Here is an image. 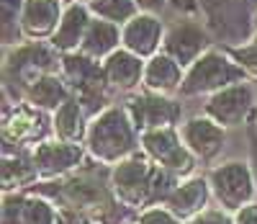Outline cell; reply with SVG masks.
<instances>
[{
	"label": "cell",
	"mask_w": 257,
	"mask_h": 224,
	"mask_svg": "<svg viewBox=\"0 0 257 224\" xmlns=\"http://www.w3.org/2000/svg\"><path fill=\"white\" fill-rule=\"evenodd\" d=\"M178 183H180L178 175L152 163L144 152H134L132 158L121 160L111 170V188L116 198L123 206L139 211L165 204V198Z\"/></svg>",
	"instance_id": "cell-1"
},
{
	"label": "cell",
	"mask_w": 257,
	"mask_h": 224,
	"mask_svg": "<svg viewBox=\"0 0 257 224\" xmlns=\"http://www.w3.org/2000/svg\"><path fill=\"white\" fill-rule=\"evenodd\" d=\"M52 186H54L52 191H39V193L52 196L59 209H72L90 216L95 224H121L123 211L128 209L116 198L111 188V175H108V183H105L98 181L95 173H77V175L59 178V183Z\"/></svg>",
	"instance_id": "cell-2"
},
{
	"label": "cell",
	"mask_w": 257,
	"mask_h": 224,
	"mask_svg": "<svg viewBox=\"0 0 257 224\" xmlns=\"http://www.w3.org/2000/svg\"><path fill=\"white\" fill-rule=\"evenodd\" d=\"M142 134L137 131L126 106H108L95 114L85 134V150L100 165H118L142 150Z\"/></svg>",
	"instance_id": "cell-3"
},
{
	"label": "cell",
	"mask_w": 257,
	"mask_h": 224,
	"mask_svg": "<svg viewBox=\"0 0 257 224\" xmlns=\"http://www.w3.org/2000/svg\"><path fill=\"white\" fill-rule=\"evenodd\" d=\"M62 54L49 41H21L8 47L3 59L6 93H13V103L24 101V93L44 75L59 72Z\"/></svg>",
	"instance_id": "cell-4"
},
{
	"label": "cell",
	"mask_w": 257,
	"mask_h": 224,
	"mask_svg": "<svg viewBox=\"0 0 257 224\" xmlns=\"http://www.w3.org/2000/svg\"><path fill=\"white\" fill-rule=\"evenodd\" d=\"M59 75L70 85L72 98L80 101V106L88 111L90 119L95 114H100L103 108L113 106L111 103V85L103 72V62L82 54V52H70V54H62Z\"/></svg>",
	"instance_id": "cell-5"
},
{
	"label": "cell",
	"mask_w": 257,
	"mask_h": 224,
	"mask_svg": "<svg viewBox=\"0 0 257 224\" xmlns=\"http://www.w3.org/2000/svg\"><path fill=\"white\" fill-rule=\"evenodd\" d=\"M244 80H249L247 72L234 62V57L226 49L211 47L203 57H198L185 70V78H183L178 96H183V98L213 96V93L224 91V88H229L234 83H244Z\"/></svg>",
	"instance_id": "cell-6"
},
{
	"label": "cell",
	"mask_w": 257,
	"mask_h": 224,
	"mask_svg": "<svg viewBox=\"0 0 257 224\" xmlns=\"http://www.w3.org/2000/svg\"><path fill=\"white\" fill-rule=\"evenodd\" d=\"M208 186L219 206L229 214H237L242 206L252 204L257 193V181L252 165L244 160H226L219 163L208 173Z\"/></svg>",
	"instance_id": "cell-7"
},
{
	"label": "cell",
	"mask_w": 257,
	"mask_h": 224,
	"mask_svg": "<svg viewBox=\"0 0 257 224\" xmlns=\"http://www.w3.org/2000/svg\"><path fill=\"white\" fill-rule=\"evenodd\" d=\"M139 144L149 160L157 163L165 170H170L178 178H188L198 163L196 155L185 147V142L180 137V126H162V129L144 131L139 137Z\"/></svg>",
	"instance_id": "cell-8"
},
{
	"label": "cell",
	"mask_w": 257,
	"mask_h": 224,
	"mask_svg": "<svg viewBox=\"0 0 257 224\" xmlns=\"http://www.w3.org/2000/svg\"><path fill=\"white\" fill-rule=\"evenodd\" d=\"M254 106H257L254 85L244 80V83H234L224 88V91L208 96L203 103V114L216 124H221L224 129H234V126H242L249 121V116L254 114Z\"/></svg>",
	"instance_id": "cell-9"
},
{
	"label": "cell",
	"mask_w": 257,
	"mask_h": 224,
	"mask_svg": "<svg viewBox=\"0 0 257 224\" xmlns=\"http://www.w3.org/2000/svg\"><path fill=\"white\" fill-rule=\"evenodd\" d=\"M52 131V116H47V111H39L29 103H13V108H6V119H3V139H6V150H11L13 144L29 147L34 150L39 142L49 139Z\"/></svg>",
	"instance_id": "cell-10"
},
{
	"label": "cell",
	"mask_w": 257,
	"mask_h": 224,
	"mask_svg": "<svg viewBox=\"0 0 257 224\" xmlns=\"http://www.w3.org/2000/svg\"><path fill=\"white\" fill-rule=\"evenodd\" d=\"M126 111L132 116L134 126L139 134L152 131V129H162V126H180L183 121V103L175 101L173 96H160V93H149L142 91L137 96H132L126 103Z\"/></svg>",
	"instance_id": "cell-11"
},
{
	"label": "cell",
	"mask_w": 257,
	"mask_h": 224,
	"mask_svg": "<svg viewBox=\"0 0 257 224\" xmlns=\"http://www.w3.org/2000/svg\"><path fill=\"white\" fill-rule=\"evenodd\" d=\"M85 144H72V142H62L57 137L39 142L31 150V158L36 163L39 178L44 181H59L64 175H72L75 170L82 168L85 160Z\"/></svg>",
	"instance_id": "cell-12"
},
{
	"label": "cell",
	"mask_w": 257,
	"mask_h": 224,
	"mask_svg": "<svg viewBox=\"0 0 257 224\" xmlns=\"http://www.w3.org/2000/svg\"><path fill=\"white\" fill-rule=\"evenodd\" d=\"M211 49V36L208 31L198 24V21H175L173 26L165 34V44L162 52L173 57L183 70L196 62L198 57H203Z\"/></svg>",
	"instance_id": "cell-13"
},
{
	"label": "cell",
	"mask_w": 257,
	"mask_h": 224,
	"mask_svg": "<svg viewBox=\"0 0 257 224\" xmlns=\"http://www.w3.org/2000/svg\"><path fill=\"white\" fill-rule=\"evenodd\" d=\"M180 137H183L185 147L196 155V160L208 165L221 155V150L226 144V129L203 114V116L185 119L180 124Z\"/></svg>",
	"instance_id": "cell-14"
},
{
	"label": "cell",
	"mask_w": 257,
	"mask_h": 224,
	"mask_svg": "<svg viewBox=\"0 0 257 224\" xmlns=\"http://www.w3.org/2000/svg\"><path fill=\"white\" fill-rule=\"evenodd\" d=\"M167 26L157 13H139L121 26V47L142 59H152L162 52Z\"/></svg>",
	"instance_id": "cell-15"
},
{
	"label": "cell",
	"mask_w": 257,
	"mask_h": 224,
	"mask_svg": "<svg viewBox=\"0 0 257 224\" xmlns=\"http://www.w3.org/2000/svg\"><path fill=\"white\" fill-rule=\"evenodd\" d=\"M59 209L41 193H6L3 224H57Z\"/></svg>",
	"instance_id": "cell-16"
},
{
	"label": "cell",
	"mask_w": 257,
	"mask_h": 224,
	"mask_svg": "<svg viewBox=\"0 0 257 224\" xmlns=\"http://www.w3.org/2000/svg\"><path fill=\"white\" fill-rule=\"evenodd\" d=\"M64 0H26L21 11V31L26 41H49L62 21Z\"/></svg>",
	"instance_id": "cell-17"
},
{
	"label": "cell",
	"mask_w": 257,
	"mask_h": 224,
	"mask_svg": "<svg viewBox=\"0 0 257 224\" xmlns=\"http://www.w3.org/2000/svg\"><path fill=\"white\" fill-rule=\"evenodd\" d=\"M208 198H211L208 178L188 175V178H180V183L170 191V196L165 198L162 206H167L180 221H188L193 216H198L201 211H206Z\"/></svg>",
	"instance_id": "cell-18"
},
{
	"label": "cell",
	"mask_w": 257,
	"mask_h": 224,
	"mask_svg": "<svg viewBox=\"0 0 257 224\" xmlns=\"http://www.w3.org/2000/svg\"><path fill=\"white\" fill-rule=\"evenodd\" d=\"M90 21H93V13H90V8L85 3H67L64 6V13H62V21H59L54 36L49 39V44L59 54L80 52Z\"/></svg>",
	"instance_id": "cell-19"
},
{
	"label": "cell",
	"mask_w": 257,
	"mask_h": 224,
	"mask_svg": "<svg viewBox=\"0 0 257 224\" xmlns=\"http://www.w3.org/2000/svg\"><path fill=\"white\" fill-rule=\"evenodd\" d=\"M144 64H147V59L137 57L134 52H128L123 47L118 52H113L108 59H103V72H105V80H108L111 91L134 93L137 88H142Z\"/></svg>",
	"instance_id": "cell-20"
},
{
	"label": "cell",
	"mask_w": 257,
	"mask_h": 224,
	"mask_svg": "<svg viewBox=\"0 0 257 224\" xmlns=\"http://www.w3.org/2000/svg\"><path fill=\"white\" fill-rule=\"evenodd\" d=\"M185 70L165 52L155 54L152 59H147L144 64V83L142 88L149 93H160V96H175L180 93Z\"/></svg>",
	"instance_id": "cell-21"
},
{
	"label": "cell",
	"mask_w": 257,
	"mask_h": 224,
	"mask_svg": "<svg viewBox=\"0 0 257 224\" xmlns=\"http://www.w3.org/2000/svg\"><path fill=\"white\" fill-rule=\"evenodd\" d=\"M90 116L88 111L80 106L77 98L64 101L54 114H52V131L54 137L62 142H72V144H85V134H88Z\"/></svg>",
	"instance_id": "cell-22"
},
{
	"label": "cell",
	"mask_w": 257,
	"mask_h": 224,
	"mask_svg": "<svg viewBox=\"0 0 257 224\" xmlns=\"http://www.w3.org/2000/svg\"><path fill=\"white\" fill-rule=\"evenodd\" d=\"M72 98V91L70 85L64 83V78L59 72H52V75H44L41 80H36L29 91L24 93V101L21 103H29L39 111H47V114H54V111Z\"/></svg>",
	"instance_id": "cell-23"
},
{
	"label": "cell",
	"mask_w": 257,
	"mask_h": 224,
	"mask_svg": "<svg viewBox=\"0 0 257 224\" xmlns=\"http://www.w3.org/2000/svg\"><path fill=\"white\" fill-rule=\"evenodd\" d=\"M118 49H121V26L93 16L90 26H88V34H85V39H82L80 52L98 59V62H103V59H108L113 52H118Z\"/></svg>",
	"instance_id": "cell-24"
},
{
	"label": "cell",
	"mask_w": 257,
	"mask_h": 224,
	"mask_svg": "<svg viewBox=\"0 0 257 224\" xmlns=\"http://www.w3.org/2000/svg\"><path fill=\"white\" fill-rule=\"evenodd\" d=\"M36 181H39V170L31 158V150L29 152L16 150V152L3 155V191L6 193L36 186Z\"/></svg>",
	"instance_id": "cell-25"
},
{
	"label": "cell",
	"mask_w": 257,
	"mask_h": 224,
	"mask_svg": "<svg viewBox=\"0 0 257 224\" xmlns=\"http://www.w3.org/2000/svg\"><path fill=\"white\" fill-rule=\"evenodd\" d=\"M88 8H90V13L95 18L111 21V24H116V26L128 24L134 16L142 13L139 6H137V0H93Z\"/></svg>",
	"instance_id": "cell-26"
},
{
	"label": "cell",
	"mask_w": 257,
	"mask_h": 224,
	"mask_svg": "<svg viewBox=\"0 0 257 224\" xmlns=\"http://www.w3.org/2000/svg\"><path fill=\"white\" fill-rule=\"evenodd\" d=\"M26 0H0V13H3V44L6 49L26 41L21 31V11Z\"/></svg>",
	"instance_id": "cell-27"
},
{
	"label": "cell",
	"mask_w": 257,
	"mask_h": 224,
	"mask_svg": "<svg viewBox=\"0 0 257 224\" xmlns=\"http://www.w3.org/2000/svg\"><path fill=\"white\" fill-rule=\"evenodd\" d=\"M226 52L247 72V78H257V44L244 41V44H239V47H229Z\"/></svg>",
	"instance_id": "cell-28"
},
{
	"label": "cell",
	"mask_w": 257,
	"mask_h": 224,
	"mask_svg": "<svg viewBox=\"0 0 257 224\" xmlns=\"http://www.w3.org/2000/svg\"><path fill=\"white\" fill-rule=\"evenodd\" d=\"M137 224H180V219L170 211L167 206H149L144 211H139L137 216Z\"/></svg>",
	"instance_id": "cell-29"
},
{
	"label": "cell",
	"mask_w": 257,
	"mask_h": 224,
	"mask_svg": "<svg viewBox=\"0 0 257 224\" xmlns=\"http://www.w3.org/2000/svg\"><path fill=\"white\" fill-rule=\"evenodd\" d=\"M185 224H234V216H229V211L224 209H206L198 216L188 219Z\"/></svg>",
	"instance_id": "cell-30"
},
{
	"label": "cell",
	"mask_w": 257,
	"mask_h": 224,
	"mask_svg": "<svg viewBox=\"0 0 257 224\" xmlns=\"http://www.w3.org/2000/svg\"><path fill=\"white\" fill-rule=\"evenodd\" d=\"M59 209V206H57ZM57 224H95L90 216H85L80 211H72V209H59V219Z\"/></svg>",
	"instance_id": "cell-31"
},
{
	"label": "cell",
	"mask_w": 257,
	"mask_h": 224,
	"mask_svg": "<svg viewBox=\"0 0 257 224\" xmlns=\"http://www.w3.org/2000/svg\"><path fill=\"white\" fill-rule=\"evenodd\" d=\"M234 224H257V204L252 201V204L242 206L237 214H234Z\"/></svg>",
	"instance_id": "cell-32"
},
{
	"label": "cell",
	"mask_w": 257,
	"mask_h": 224,
	"mask_svg": "<svg viewBox=\"0 0 257 224\" xmlns=\"http://www.w3.org/2000/svg\"><path fill=\"white\" fill-rule=\"evenodd\" d=\"M249 165H252L254 181H257V129L249 131Z\"/></svg>",
	"instance_id": "cell-33"
},
{
	"label": "cell",
	"mask_w": 257,
	"mask_h": 224,
	"mask_svg": "<svg viewBox=\"0 0 257 224\" xmlns=\"http://www.w3.org/2000/svg\"><path fill=\"white\" fill-rule=\"evenodd\" d=\"M142 13H160L165 8V0H137Z\"/></svg>",
	"instance_id": "cell-34"
},
{
	"label": "cell",
	"mask_w": 257,
	"mask_h": 224,
	"mask_svg": "<svg viewBox=\"0 0 257 224\" xmlns=\"http://www.w3.org/2000/svg\"><path fill=\"white\" fill-rule=\"evenodd\" d=\"M64 3H85V6H90L93 0H64Z\"/></svg>",
	"instance_id": "cell-35"
},
{
	"label": "cell",
	"mask_w": 257,
	"mask_h": 224,
	"mask_svg": "<svg viewBox=\"0 0 257 224\" xmlns=\"http://www.w3.org/2000/svg\"><path fill=\"white\" fill-rule=\"evenodd\" d=\"M252 21H254V29H257V11H254V16H252Z\"/></svg>",
	"instance_id": "cell-36"
}]
</instances>
